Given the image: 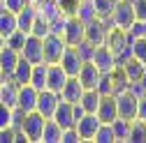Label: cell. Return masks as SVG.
<instances>
[{"instance_id":"obj_1","label":"cell","mask_w":146,"mask_h":143,"mask_svg":"<svg viewBox=\"0 0 146 143\" xmlns=\"http://www.w3.org/2000/svg\"><path fill=\"white\" fill-rule=\"evenodd\" d=\"M135 21V9H132V0H116L114 12L109 16V26H116V28H130Z\"/></svg>"},{"instance_id":"obj_2","label":"cell","mask_w":146,"mask_h":143,"mask_svg":"<svg viewBox=\"0 0 146 143\" xmlns=\"http://www.w3.org/2000/svg\"><path fill=\"white\" fill-rule=\"evenodd\" d=\"M44 115L37 113V111H28L23 115V122H21V132L26 134L28 143H40L42 138V127H44Z\"/></svg>"},{"instance_id":"obj_3","label":"cell","mask_w":146,"mask_h":143,"mask_svg":"<svg viewBox=\"0 0 146 143\" xmlns=\"http://www.w3.org/2000/svg\"><path fill=\"white\" fill-rule=\"evenodd\" d=\"M90 62H93L102 74H107V72H111L118 62H116V56H114V51L109 49L107 44H98L93 49V56H90Z\"/></svg>"},{"instance_id":"obj_4","label":"cell","mask_w":146,"mask_h":143,"mask_svg":"<svg viewBox=\"0 0 146 143\" xmlns=\"http://www.w3.org/2000/svg\"><path fill=\"white\" fill-rule=\"evenodd\" d=\"M21 58L30 60L33 65L44 62V39L42 37H35V35H28L23 46H21Z\"/></svg>"},{"instance_id":"obj_5","label":"cell","mask_w":146,"mask_h":143,"mask_svg":"<svg viewBox=\"0 0 146 143\" xmlns=\"http://www.w3.org/2000/svg\"><path fill=\"white\" fill-rule=\"evenodd\" d=\"M114 97H116V111H118V115L127 118V120H135L137 118V97L130 90H121Z\"/></svg>"},{"instance_id":"obj_6","label":"cell","mask_w":146,"mask_h":143,"mask_svg":"<svg viewBox=\"0 0 146 143\" xmlns=\"http://www.w3.org/2000/svg\"><path fill=\"white\" fill-rule=\"evenodd\" d=\"M65 39L60 35H46L44 37V62L51 65V62H58L63 51H65Z\"/></svg>"},{"instance_id":"obj_7","label":"cell","mask_w":146,"mask_h":143,"mask_svg":"<svg viewBox=\"0 0 146 143\" xmlns=\"http://www.w3.org/2000/svg\"><path fill=\"white\" fill-rule=\"evenodd\" d=\"M84 30H86V23H81L77 16H67V23H65V30H63V35L60 37L65 39V44L67 46H77L81 39H84Z\"/></svg>"},{"instance_id":"obj_8","label":"cell","mask_w":146,"mask_h":143,"mask_svg":"<svg viewBox=\"0 0 146 143\" xmlns=\"http://www.w3.org/2000/svg\"><path fill=\"white\" fill-rule=\"evenodd\" d=\"M98 127H100V118H98L95 113H84V115L74 122V129L79 132V138H81V141H93Z\"/></svg>"},{"instance_id":"obj_9","label":"cell","mask_w":146,"mask_h":143,"mask_svg":"<svg viewBox=\"0 0 146 143\" xmlns=\"http://www.w3.org/2000/svg\"><path fill=\"white\" fill-rule=\"evenodd\" d=\"M58 102H60V95L49 90V88H44V90H40V95H37V106H35V111L42 113L44 118H51L53 111H56V106H58Z\"/></svg>"},{"instance_id":"obj_10","label":"cell","mask_w":146,"mask_h":143,"mask_svg":"<svg viewBox=\"0 0 146 143\" xmlns=\"http://www.w3.org/2000/svg\"><path fill=\"white\" fill-rule=\"evenodd\" d=\"M107 28H109V23H107V21H102V19H93V21H88V23H86V30H84V39H86V42H90L93 46L104 44Z\"/></svg>"},{"instance_id":"obj_11","label":"cell","mask_w":146,"mask_h":143,"mask_svg":"<svg viewBox=\"0 0 146 143\" xmlns=\"http://www.w3.org/2000/svg\"><path fill=\"white\" fill-rule=\"evenodd\" d=\"M58 62H60V67L65 69L67 76H77V74H79V67L84 65V60H81V56H79L77 46H65V51H63V56H60Z\"/></svg>"},{"instance_id":"obj_12","label":"cell","mask_w":146,"mask_h":143,"mask_svg":"<svg viewBox=\"0 0 146 143\" xmlns=\"http://www.w3.org/2000/svg\"><path fill=\"white\" fill-rule=\"evenodd\" d=\"M67 79H70V76L65 74V69L60 67V62H51V65H46V88H49V90L60 92Z\"/></svg>"},{"instance_id":"obj_13","label":"cell","mask_w":146,"mask_h":143,"mask_svg":"<svg viewBox=\"0 0 146 143\" xmlns=\"http://www.w3.org/2000/svg\"><path fill=\"white\" fill-rule=\"evenodd\" d=\"M37 95L40 90L37 88H33L30 83H23L19 85V97H16V106H19L21 111H35V106H37Z\"/></svg>"},{"instance_id":"obj_14","label":"cell","mask_w":146,"mask_h":143,"mask_svg":"<svg viewBox=\"0 0 146 143\" xmlns=\"http://www.w3.org/2000/svg\"><path fill=\"white\" fill-rule=\"evenodd\" d=\"M16 97H19V83L12 76H3V81H0V99H3V104L9 106V109H14Z\"/></svg>"},{"instance_id":"obj_15","label":"cell","mask_w":146,"mask_h":143,"mask_svg":"<svg viewBox=\"0 0 146 143\" xmlns=\"http://www.w3.org/2000/svg\"><path fill=\"white\" fill-rule=\"evenodd\" d=\"M100 74L102 72L90 62V60H86L81 67H79V74H77V79H79V83L84 85V90H88V88H95L98 85V81H100Z\"/></svg>"},{"instance_id":"obj_16","label":"cell","mask_w":146,"mask_h":143,"mask_svg":"<svg viewBox=\"0 0 146 143\" xmlns=\"http://www.w3.org/2000/svg\"><path fill=\"white\" fill-rule=\"evenodd\" d=\"M95 115L100 118V122H111V120L118 115V111H116V97H114V95H102Z\"/></svg>"},{"instance_id":"obj_17","label":"cell","mask_w":146,"mask_h":143,"mask_svg":"<svg viewBox=\"0 0 146 143\" xmlns=\"http://www.w3.org/2000/svg\"><path fill=\"white\" fill-rule=\"evenodd\" d=\"M19 58H21V53L16 49H12L7 44L0 49V69H3V76H12V72H14L16 62H19Z\"/></svg>"},{"instance_id":"obj_18","label":"cell","mask_w":146,"mask_h":143,"mask_svg":"<svg viewBox=\"0 0 146 143\" xmlns=\"http://www.w3.org/2000/svg\"><path fill=\"white\" fill-rule=\"evenodd\" d=\"M51 118L56 120L63 129L74 127V113H72V104H70V102H65V99H60V102H58V106H56V111H53V115H51Z\"/></svg>"},{"instance_id":"obj_19","label":"cell","mask_w":146,"mask_h":143,"mask_svg":"<svg viewBox=\"0 0 146 143\" xmlns=\"http://www.w3.org/2000/svg\"><path fill=\"white\" fill-rule=\"evenodd\" d=\"M58 95H60V99H65V102H70V104H74V102H79L81 95H84V85L79 83L77 76H70V79L65 81L63 90H60Z\"/></svg>"},{"instance_id":"obj_20","label":"cell","mask_w":146,"mask_h":143,"mask_svg":"<svg viewBox=\"0 0 146 143\" xmlns=\"http://www.w3.org/2000/svg\"><path fill=\"white\" fill-rule=\"evenodd\" d=\"M60 134H63V127L53 118H46L44 120V127H42L40 143H60Z\"/></svg>"},{"instance_id":"obj_21","label":"cell","mask_w":146,"mask_h":143,"mask_svg":"<svg viewBox=\"0 0 146 143\" xmlns=\"http://www.w3.org/2000/svg\"><path fill=\"white\" fill-rule=\"evenodd\" d=\"M35 19H37V9H35V7L28 3L23 9L16 12V28L23 30V32H30V26H33Z\"/></svg>"},{"instance_id":"obj_22","label":"cell","mask_w":146,"mask_h":143,"mask_svg":"<svg viewBox=\"0 0 146 143\" xmlns=\"http://www.w3.org/2000/svg\"><path fill=\"white\" fill-rule=\"evenodd\" d=\"M123 72H125V76H127V81H139L144 74H146V65L141 62V60H137V58H127L123 65Z\"/></svg>"},{"instance_id":"obj_23","label":"cell","mask_w":146,"mask_h":143,"mask_svg":"<svg viewBox=\"0 0 146 143\" xmlns=\"http://www.w3.org/2000/svg\"><path fill=\"white\" fill-rule=\"evenodd\" d=\"M111 129H114V136H116V143H127V138H130V125L132 120H127V118H121L116 115L111 122Z\"/></svg>"},{"instance_id":"obj_24","label":"cell","mask_w":146,"mask_h":143,"mask_svg":"<svg viewBox=\"0 0 146 143\" xmlns=\"http://www.w3.org/2000/svg\"><path fill=\"white\" fill-rule=\"evenodd\" d=\"M72 16H77L81 23H88V21L98 19V16H95V7H93V0H79V3L74 5V9H72Z\"/></svg>"},{"instance_id":"obj_25","label":"cell","mask_w":146,"mask_h":143,"mask_svg":"<svg viewBox=\"0 0 146 143\" xmlns=\"http://www.w3.org/2000/svg\"><path fill=\"white\" fill-rule=\"evenodd\" d=\"M37 14L51 23L53 19H58V16L63 14V9H60V3H58V0H42V3L37 5Z\"/></svg>"},{"instance_id":"obj_26","label":"cell","mask_w":146,"mask_h":143,"mask_svg":"<svg viewBox=\"0 0 146 143\" xmlns=\"http://www.w3.org/2000/svg\"><path fill=\"white\" fill-rule=\"evenodd\" d=\"M30 74H33V62L26 58H19V62H16V67L12 72V79L19 85H23V83H30Z\"/></svg>"},{"instance_id":"obj_27","label":"cell","mask_w":146,"mask_h":143,"mask_svg":"<svg viewBox=\"0 0 146 143\" xmlns=\"http://www.w3.org/2000/svg\"><path fill=\"white\" fill-rule=\"evenodd\" d=\"M14 30H16V14L0 5V35L7 37V35H12Z\"/></svg>"},{"instance_id":"obj_28","label":"cell","mask_w":146,"mask_h":143,"mask_svg":"<svg viewBox=\"0 0 146 143\" xmlns=\"http://www.w3.org/2000/svg\"><path fill=\"white\" fill-rule=\"evenodd\" d=\"M100 97H102V95L95 90V88H88V90H84L79 104L84 106L86 113H95V111H98V104H100Z\"/></svg>"},{"instance_id":"obj_29","label":"cell","mask_w":146,"mask_h":143,"mask_svg":"<svg viewBox=\"0 0 146 143\" xmlns=\"http://www.w3.org/2000/svg\"><path fill=\"white\" fill-rule=\"evenodd\" d=\"M30 85H33V88H37V90H44V88H46V62H37V65H33Z\"/></svg>"},{"instance_id":"obj_30","label":"cell","mask_w":146,"mask_h":143,"mask_svg":"<svg viewBox=\"0 0 146 143\" xmlns=\"http://www.w3.org/2000/svg\"><path fill=\"white\" fill-rule=\"evenodd\" d=\"M109 74V79H111V85H114V95L116 92H121V90H127V76H125V72H123V67L121 65H116L111 72H107Z\"/></svg>"},{"instance_id":"obj_31","label":"cell","mask_w":146,"mask_h":143,"mask_svg":"<svg viewBox=\"0 0 146 143\" xmlns=\"http://www.w3.org/2000/svg\"><path fill=\"white\" fill-rule=\"evenodd\" d=\"M127 143H146V120H141V118H135L132 120Z\"/></svg>"},{"instance_id":"obj_32","label":"cell","mask_w":146,"mask_h":143,"mask_svg":"<svg viewBox=\"0 0 146 143\" xmlns=\"http://www.w3.org/2000/svg\"><path fill=\"white\" fill-rule=\"evenodd\" d=\"M116 0H93V7H95V16L102 21H109V16L114 12Z\"/></svg>"},{"instance_id":"obj_33","label":"cell","mask_w":146,"mask_h":143,"mask_svg":"<svg viewBox=\"0 0 146 143\" xmlns=\"http://www.w3.org/2000/svg\"><path fill=\"white\" fill-rule=\"evenodd\" d=\"M93 143H116V136H114V129L109 122H100V127L93 136Z\"/></svg>"},{"instance_id":"obj_34","label":"cell","mask_w":146,"mask_h":143,"mask_svg":"<svg viewBox=\"0 0 146 143\" xmlns=\"http://www.w3.org/2000/svg\"><path fill=\"white\" fill-rule=\"evenodd\" d=\"M28 35H35V37H46V35H51V26H49V21L46 19H42V16L37 14V19L33 21V26H30V32Z\"/></svg>"},{"instance_id":"obj_35","label":"cell","mask_w":146,"mask_h":143,"mask_svg":"<svg viewBox=\"0 0 146 143\" xmlns=\"http://www.w3.org/2000/svg\"><path fill=\"white\" fill-rule=\"evenodd\" d=\"M130 53H132V58H137V60H141L146 65V37L130 39Z\"/></svg>"},{"instance_id":"obj_36","label":"cell","mask_w":146,"mask_h":143,"mask_svg":"<svg viewBox=\"0 0 146 143\" xmlns=\"http://www.w3.org/2000/svg\"><path fill=\"white\" fill-rule=\"evenodd\" d=\"M26 37H28V32H23V30L16 28L12 35H7V37H5V44H7V46H12V49H16V51L21 53V46H23Z\"/></svg>"},{"instance_id":"obj_37","label":"cell","mask_w":146,"mask_h":143,"mask_svg":"<svg viewBox=\"0 0 146 143\" xmlns=\"http://www.w3.org/2000/svg\"><path fill=\"white\" fill-rule=\"evenodd\" d=\"M127 37L135 39V37H146V21L144 19H135L132 26L127 28Z\"/></svg>"},{"instance_id":"obj_38","label":"cell","mask_w":146,"mask_h":143,"mask_svg":"<svg viewBox=\"0 0 146 143\" xmlns=\"http://www.w3.org/2000/svg\"><path fill=\"white\" fill-rule=\"evenodd\" d=\"M95 90L100 95H114V85H111V79H109V74H100V81L95 85Z\"/></svg>"},{"instance_id":"obj_39","label":"cell","mask_w":146,"mask_h":143,"mask_svg":"<svg viewBox=\"0 0 146 143\" xmlns=\"http://www.w3.org/2000/svg\"><path fill=\"white\" fill-rule=\"evenodd\" d=\"M93 44L90 42H86V39H81L79 44H77V51H79V56H81V60L86 62V60H90V56H93Z\"/></svg>"},{"instance_id":"obj_40","label":"cell","mask_w":146,"mask_h":143,"mask_svg":"<svg viewBox=\"0 0 146 143\" xmlns=\"http://www.w3.org/2000/svg\"><path fill=\"white\" fill-rule=\"evenodd\" d=\"M81 138H79V132L74 129V127H67V129H63V134H60V143H79Z\"/></svg>"},{"instance_id":"obj_41","label":"cell","mask_w":146,"mask_h":143,"mask_svg":"<svg viewBox=\"0 0 146 143\" xmlns=\"http://www.w3.org/2000/svg\"><path fill=\"white\" fill-rule=\"evenodd\" d=\"M12 125V109L5 104H0V129L3 127H9Z\"/></svg>"},{"instance_id":"obj_42","label":"cell","mask_w":146,"mask_h":143,"mask_svg":"<svg viewBox=\"0 0 146 143\" xmlns=\"http://www.w3.org/2000/svg\"><path fill=\"white\" fill-rule=\"evenodd\" d=\"M0 5H3L5 9H9V12H19V9H23L26 5H28V0H3V3H0Z\"/></svg>"},{"instance_id":"obj_43","label":"cell","mask_w":146,"mask_h":143,"mask_svg":"<svg viewBox=\"0 0 146 143\" xmlns=\"http://www.w3.org/2000/svg\"><path fill=\"white\" fill-rule=\"evenodd\" d=\"M132 9H135V19L146 21V0H132Z\"/></svg>"},{"instance_id":"obj_44","label":"cell","mask_w":146,"mask_h":143,"mask_svg":"<svg viewBox=\"0 0 146 143\" xmlns=\"http://www.w3.org/2000/svg\"><path fill=\"white\" fill-rule=\"evenodd\" d=\"M0 143H14V129L12 127H3L0 129Z\"/></svg>"},{"instance_id":"obj_45","label":"cell","mask_w":146,"mask_h":143,"mask_svg":"<svg viewBox=\"0 0 146 143\" xmlns=\"http://www.w3.org/2000/svg\"><path fill=\"white\" fill-rule=\"evenodd\" d=\"M137 118L146 120V95H141V97L137 99Z\"/></svg>"},{"instance_id":"obj_46","label":"cell","mask_w":146,"mask_h":143,"mask_svg":"<svg viewBox=\"0 0 146 143\" xmlns=\"http://www.w3.org/2000/svg\"><path fill=\"white\" fill-rule=\"evenodd\" d=\"M5 46V35H0V49Z\"/></svg>"},{"instance_id":"obj_47","label":"cell","mask_w":146,"mask_h":143,"mask_svg":"<svg viewBox=\"0 0 146 143\" xmlns=\"http://www.w3.org/2000/svg\"><path fill=\"white\" fill-rule=\"evenodd\" d=\"M0 81H3V69H0Z\"/></svg>"},{"instance_id":"obj_48","label":"cell","mask_w":146,"mask_h":143,"mask_svg":"<svg viewBox=\"0 0 146 143\" xmlns=\"http://www.w3.org/2000/svg\"><path fill=\"white\" fill-rule=\"evenodd\" d=\"M0 104H3V99H0Z\"/></svg>"},{"instance_id":"obj_49","label":"cell","mask_w":146,"mask_h":143,"mask_svg":"<svg viewBox=\"0 0 146 143\" xmlns=\"http://www.w3.org/2000/svg\"><path fill=\"white\" fill-rule=\"evenodd\" d=\"M0 3H3V0H0Z\"/></svg>"}]
</instances>
